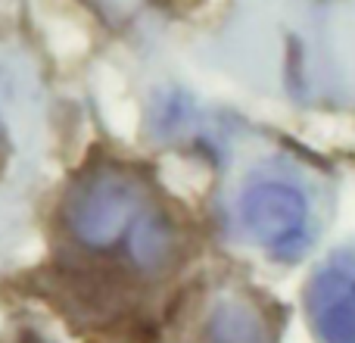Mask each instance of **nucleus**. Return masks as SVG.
Segmentation results:
<instances>
[{"label":"nucleus","instance_id":"f03ea898","mask_svg":"<svg viewBox=\"0 0 355 343\" xmlns=\"http://www.w3.org/2000/svg\"><path fill=\"white\" fill-rule=\"evenodd\" d=\"M237 209L243 231L275 259H300L312 244V206L293 181L256 178Z\"/></svg>","mask_w":355,"mask_h":343},{"label":"nucleus","instance_id":"7ed1b4c3","mask_svg":"<svg viewBox=\"0 0 355 343\" xmlns=\"http://www.w3.org/2000/svg\"><path fill=\"white\" fill-rule=\"evenodd\" d=\"M312 331L321 343H355V253H334L306 290Z\"/></svg>","mask_w":355,"mask_h":343},{"label":"nucleus","instance_id":"f257e3e1","mask_svg":"<svg viewBox=\"0 0 355 343\" xmlns=\"http://www.w3.org/2000/svg\"><path fill=\"white\" fill-rule=\"evenodd\" d=\"M62 219L81 250L116 259L137 275H162L178 253V234L162 200L128 169L97 166L81 175L66 196Z\"/></svg>","mask_w":355,"mask_h":343}]
</instances>
